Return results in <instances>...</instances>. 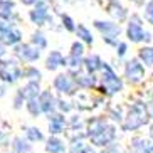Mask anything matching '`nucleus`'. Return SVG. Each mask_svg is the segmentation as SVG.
I'll return each mask as SVG.
<instances>
[{
	"mask_svg": "<svg viewBox=\"0 0 153 153\" xmlns=\"http://www.w3.org/2000/svg\"><path fill=\"white\" fill-rule=\"evenodd\" d=\"M106 9H108V14L111 15L113 19H116L118 22H123L126 17H128V10L123 7L118 0H114V2H111V4L106 5Z\"/></svg>",
	"mask_w": 153,
	"mask_h": 153,
	"instance_id": "19",
	"label": "nucleus"
},
{
	"mask_svg": "<svg viewBox=\"0 0 153 153\" xmlns=\"http://www.w3.org/2000/svg\"><path fill=\"white\" fill-rule=\"evenodd\" d=\"M152 118H150V104L145 101H135L130 104V108L125 114V121L121 125V130L125 133L131 131H138L143 126L150 125Z\"/></svg>",
	"mask_w": 153,
	"mask_h": 153,
	"instance_id": "1",
	"label": "nucleus"
},
{
	"mask_svg": "<svg viewBox=\"0 0 153 153\" xmlns=\"http://www.w3.org/2000/svg\"><path fill=\"white\" fill-rule=\"evenodd\" d=\"M71 74L74 76L79 89H98L99 77L96 74H89L84 69H81V71H77V72H71Z\"/></svg>",
	"mask_w": 153,
	"mask_h": 153,
	"instance_id": "12",
	"label": "nucleus"
},
{
	"mask_svg": "<svg viewBox=\"0 0 153 153\" xmlns=\"http://www.w3.org/2000/svg\"><path fill=\"white\" fill-rule=\"evenodd\" d=\"M39 103H41V108H42V113L45 116H49L52 113L57 111V103L59 99L54 96V93L51 89H42L41 96H39Z\"/></svg>",
	"mask_w": 153,
	"mask_h": 153,
	"instance_id": "14",
	"label": "nucleus"
},
{
	"mask_svg": "<svg viewBox=\"0 0 153 153\" xmlns=\"http://www.w3.org/2000/svg\"><path fill=\"white\" fill-rule=\"evenodd\" d=\"M24 77H27L29 81H36V82H41L42 79V72L39 71L37 68H34V66H27V68L24 69L22 72Z\"/></svg>",
	"mask_w": 153,
	"mask_h": 153,
	"instance_id": "29",
	"label": "nucleus"
},
{
	"mask_svg": "<svg viewBox=\"0 0 153 153\" xmlns=\"http://www.w3.org/2000/svg\"><path fill=\"white\" fill-rule=\"evenodd\" d=\"M116 138H118V128H116V125H113V123L109 121L99 133L89 136L88 140H89V143L93 145L94 148L103 150V148H106V146H109V145L116 143Z\"/></svg>",
	"mask_w": 153,
	"mask_h": 153,
	"instance_id": "5",
	"label": "nucleus"
},
{
	"mask_svg": "<svg viewBox=\"0 0 153 153\" xmlns=\"http://www.w3.org/2000/svg\"><path fill=\"white\" fill-rule=\"evenodd\" d=\"M61 20H62V27L66 29L68 32H76V29H77V24L74 22V19H72L71 15H68V14H62V15H61Z\"/></svg>",
	"mask_w": 153,
	"mask_h": 153,
	"instance_id": "32",
	"label": "nucleus"
},
{
	"mask_svg": "<svg viewBox=\"0 0 153 153\" xmlns=\"http://www.w3.org/2000/svg\"><path fill=\"white\" fill-rule=\"evenodd\" d=\"M24 69L19 68L17 61H2L0 62V79L9 84H14L17 82L20 77H22Z\"/></svg>",
	"mask_w": 153,
	"mask_h": 153,
	"instance_id": "9",
	"label": "nucleus"
},
{
	"mask_svg": "<svg viewBox=\"0 0 153 153\" xmlns=\"http://www.w3.org/2000/svg\"><path fill=\"white\" fill-rule=\"evenodd\" d=\"M12 150L14 153H30L32 152V145L27 138H22V136H15L14 141H12Z\"/></svg>",
	"mask_w": 153,
	"mask_h": 153,
	"instance_id": "24",
	"label": "nucleus"
},
{
	"mask_svg": "<svg viewBox=\"0 0 153 153\" xmlns=\"http://www.w3.org/2000/svg\"><path fill=\"white\" fill-rule=\"evenodd\" d=\"M66 66V57L59 51H51L47 59H45V69L47 71H57L59 68Z\"/></svg>",
	"mask_w": 153,
	"mask_h": 153,
	"instance_id": "18",
	"label": "nucleus"
},
{
	"mask_svg": "<svg viewBox=\"0 0 153 153\" xmlns=\"http://www.w3.org/2000/svg\"><path fill=\"white\" fill-rule=\"evenodd\" d=\"M25 109H27L29 114L34 116V118L44 114V113H42V108H41V103H39V98H37V99H30V101H25Z\"/></svg>",
	"mask_w": 153,
	"mask_h": 153,
	"instance_id": "28",
	"label": "nucleus"
},
{
	"mask_svg": "<svg viewBox=\"0 0 153 153\" xmlns=\"http://www.w3.org/2000/svg\"><path fill=\"white\" fill-rule=\"evenodd\" d=\"M15 54L22 59L24 62L30 64V62L39 61V57H41V49H37L36 45H32L30 42H29V44L17 45V47H15Z\"/></svg>",
	"mask_w": 153,
	"mask_h": 153,
	"instance_id": "15",
	"label": "nucleus"
},
{
	"mask_svg": "<svg viewBox=\"0 0 153 153\" xmlns=\"http://www.w3.org/2000/svg\"><path fill=\"white\" fill-rule=\"evenodd\" d=\"M123 89H125V79L118 76V72L108 62H104L103 69L99 72V94L104 96V98H113V96L120 94Z\"/></svg>",
	"mask_w": 153,
	"mask_h": 153,
	"instance_id": "2",
	"label": "nucleus"
},
{
	"mask_svg": "<svg viewBox=\"0 0 153 153\" xmlns=\"http://www.w3.org/2000/svg\"><path fill=\"white\" fill-rule=\"evenodd\" d=\"M4 94H5V88H4V86H0V98H2Z\"/></svg>",
	"mask_w": 153,
	"mask_h": 153,
	"instance_id": "41",
	"label": "nucleus"
},
{
	"mask_svg": "<svg viewBox=\"0 0 153 153\" xmlns=\"http://www.w3.org/2000/svg\"><path fill=\"white\" fill-rule=\"evenodd\" d=\"M5 52H7V51H5V45L2 44V42H0V57H4Z\"/></svg>",
	"mask_w": 153,
	"mask_h": 153,
	"instance_id": "39",
	"label": "nucleus"
},
{
	"mask_svg": "<svg viewBox=\"0 0 153 153\" xmlns=\"http://www.w3.org/2000/svg\"><path fill=\"white\" fill-rule=\"evenodd\" d=\"M25 138L30 141V143H41L44 141V133H42L37 126H27L25 128Z\"/></svg>",
	"mask_w": 153,
	"mask_h": 153,
	"instance_id": "26",
	"label": "nucleus"
},
{
	"mask_svg": "<svg viewBox=\"0 0 153 153\" xmlns=\"http://www.w3.org/2000/svg\"><path fill=\"white\" fill-rule=\"evenodd\" d=\"M2 138H4V133H2V131H0V141H2Z\"/></svg>",
	"mask_w": 153,
	"mask_h": 153,
	"instance_id": "43",
	"label": "nucleus"
},
{
	"mask_svg": "<svg viewBox=\"0 0 153 153\" xmlns=\"http://www.w3.org/2000/svg\"><path fill=\"white\" fill-rule=\"evenodd\" d=\"M19 94L22 96L25 101H30V99H37L41 96L42 89H41V82H36V81H27V84L20 88L17 91Z\"/></svg>",
	"mask_w": 153,
	"mask_h": 153,
	"instance_id": "16",
	"label": "nucleus"
},
{
	"mask_svg": "<svg viewBox=\"0 0 153 153\" xmlns=\"http://www.w3.org/2000/svg\"><path fill=\"white\" fill-rule=\"evenodd\" d=\"M76 36H77V41H81L82 44L93 45V42H94V37H93V34H91V30H89L88 27H86L84 24H77Z\"/></svg>",
	"mask_w": 153,
	"mask_h": 153,
	"instance_id": "25",
	"label": "nucleus"
},
{
	"mask_svg": "<svg viewBox=\"0 0 153 153\" xmlns=\"http://www.w3.org/2000/svg\"><path fill=\"white\" fill-rule=\"evenodd\" d=\"M146 76V68H145L138 57L128 59L123 64V79L131 86H138L145 81Z\"/></svg>",
	"mask_w": 153,
	"mask_h": 153,
	"instance_id": "4",
	"label": "nucleus"
},
{
	"mask_svg": "<svg viewBox=\"0 0 153 153\" xmlns=\"http://www.w3.org/2000/svg\"><path fill=\"white\" fill-rule=\"evenodd\" d=\"M145 30L143 27V19L140 15L133 14L130 19H128V25H126V37L131 44H141L145 42Z\"/></svg>",
	"mask_w": 153,
	"mask_h": 153,
	"instance_id": "6",
	"label": "nucleus"
},
{
	"mask_svg": "<svg viewBox=\"0 0 153 153\" xmlns=\"http://www.w3.org/2000/svg\"><path fill=\"white\" fill-rule=\"evenodd\" d=\"M22 41V32L15 29L10 22L0 19V42L4 45H19Z\"/></svg>",
	"mask_w": 153,
	"mask_h": 153,
	"instance_id": "8",
	"label": "nucleus"
},
{
	"mask_svg": "<svg viewBox=\"0 0 153 153\" xmlns=\"http://www.w3.org/2000/svg\"><path fill=\"white\" fill-rule=\"evenodd\" d=\"M136 57L141 61L145 68H153V45H143L138 49V56Z\"/></svg>",
	"mask_w": 153,
	"mask_h": 153,
	"instance_id": "21",
	"label": "nucleus"
},
{
	"mask_svg": "<svg viewBox=\"0 0 153 153\" xmlns=\"http://www.w3.org/2000/svg\"><path fill=\"white\" fill-rule=\"evenodd\" d=\"M150 104H153V91H152V94H150Z\"/></svg>",
	"mask_w": 153,
	"mask_h": 153,
	"instance_id": "42",
	"label": "nucleus"
},
{
	"mask_svg": "<svg viewBox=\"0 0 153 153\" xmlns=\"http://www.w3.org/2000/svg\"><path fill=\"white\" fill-rule=\"evenodd\" d=\"M143 19H145L148 24H152V25H153V0H150V2H146V4H145Z\"/></svg>",
	"mask_w": 153,
	"mask_h": 153,
	"instance_id": "33",
	"label": "nucleus"
},
{
	"mask_svg": "<svg viewBox=\"0 0 153 153\" xmlns=\"http://www.w3.org/2000/svg\"><path fill=\"white\" fill-rule=\"evenodd\" d=\"M128 54V42H120L118 44V47H116V56H118V59H123L125 56Z\"/></svg>",
	"mask_w": 153,
	"mask_h": 153,
	"instance_id": "35",
	"label": "nucleus"
},
{
	"mask_svg": "<svg viewBox=\"0 0 153 153\" xmlns=\"http://www.w3.org/2000/svg\"><path fill=\"white\" fill-rule=\"evenodd\" d=\"M24 101H25V99H24L22 96L17 93V94H15V98H14V108L15 109H20V108H22V104H24Z\"/></svg>",
	"mask_w": 153,
	"mask_h": 153,
	"instance_id": "37",
	"label": "nucleus"
},
{
	"mask_svg": "<svg viewBox=\"0 0 153 153\" xmlns=\"http://www.w3.org/2000/svg\"><path fill=\"white\" fill-rule=\"evenodd\" d=\"M52 88L54 91H57L59 94L64 96H72L76 94V91L79 89L76 84V79L71 72H62V74H57L52 81Z\"/></svg>",
	"mask_w": 153,
	"mask_h": 153,
	"instance_id": "7",
	"label": "nucleus"
},
{
	"mask_svg": "<svg viewBox=\"0 0 153 153\" xmlns=\"http://www.w3.org/2000/svg\"><path fill=\"white\" fill-rule=\"evenodd\" d=\"M20 2H22L24 5H36L39 0H20Z\"/></svg>",
	"mask_w": 153,
	"mask_h": 153,
	"instance_id": "38",
	"label": "nucleus"
},
{
	"mask_svg": "<svg viewBox=\"0 0 153 153\" xmlns=\"http://www.w3.org/2000/svg\"><path fill=\"white\" fill-rule=\"evenodd\" d=\"M30 44L32 45H36L37 49H45L47 47V39H45V36L42 34L41 30H37V32H34L32 34V37H30Z\"/></svg>",
	"mask_w": 153,
	"mask_h": 153,
	"instance_id": "30",
	"label": "nucleus"
},
{
	"mask_svg": "<svg viewBox=\"0 0 153 153\" xmlns=\"http://www.w3.org/2000/svg\"><path fill=\"white\" fill-rule=\"evenodd\" d=\"M15 17V5L12 0H4L0 2V19L9 22L10 19Z\"/></svg>",
	"mask_w": 153,
	"mask_h": 153,
	"instance_id": "22",
	"label": "nucleus"
},
{
	"mask_svg": "<svg viewBox=\"0 0 153 153\" xmlns=\"http://www.w3.org/2000/svg\"><path fill=\"white\" fill-rule=\"evenodd\" d=\"M45 152L47 153H68L66 143L59 136H49V140L45 141Z\"/></svg>",
	"mask_w": 153,
	"mask_h": 153,
	"instance_id": "20",
	"label": "nucleus"
},
{
	"mask_svg": "<svg viewBox=\"0 0 153 153\" xmlns=\"http://www.w3.org/2000/svg\"><path fill=\"white\" fill-rule=\"evenodd\" d=\"M130 153H153V138L152 136H141L136 135L130 140L128 145Z\"/></svg>",
	"mask_w": 153,
	"mask_h": 153,
	"instance_id": "10",
	"label": "nucleus"
},
{
	"mask_svg": "<svg viewBox=\"0 0 153 153\" xmlns=\"http://www.w3.org/2000/svg\"><path fill=\"white\" fill-rule=\"evenodd\" d=\"M93 25L101 34L104 44H108V45H111V47L116 49L118 44L121 42L118 39V37L121 36V25L118 22H113V20H94Z\"/></svg>",
	"mask_w": 153,
	"mask_h": 153,
	"instance_id": "3",
	"label": "nucleus"
},
{
	"mask_svg": "<svg viewBox=\"0 0 153 153\" xmlns=\"http://www.w3.org/2000/svg\"><path fill=\"white\" fill-rule=\"evenodd\" d=\"M125 114L126 113H123V108H120V106H109L108 113H106V118H108L113 125L121 126L123 121H125Z\"/></svg>",
	"mask_w": 153,
	"mask_h": 153,
	"instance_id": "23",
	"label": "nucleus"
},
{
	"mask_svg": "<svg viewBox=\"0 0 153 153\" xmlns=\"http://www.w3.org/2000/svg\"><path fill=\"white\" fill-rule=\"evenodd\" d=\"M47 120H49V133H51V136L62 135L64 131H66V128H68V118H66V114H62V113H59V111L49 114Z\"/></svg>",
	"mask_w": 153,
	"mask_h": 153,
	"instance_id": "13",
	"label": "nucleus"
},
{
	"mask_svg": "<svg viewBox=\"0 0 153 153\" xmlns=\"http://www.w3.org/2000/svg\"><path fill=\"white\" fill-rule=\"evenodd\" d=\"M89 145L86 140H74L71 141L68 148V153H88V148H89Z\"/></svg>",
	"mask_w": 153,
	"mask_h": 153,
	"instance_id": "27",
	"label": "nucleus"
},
{
	"mask_svg": "<svg viewBox=\"0 0 153 153\" xmlns=\"http://www.w3.org/2000/svg\"><path fill=\"white\" fill-rule=\"evenodd\" d=\"M103 2V0H101ZM104 2H108V4H111V2H114V0H104Z\"/></svg>",
	"mask_w": 153,
	"mask_h": 153,
	"instance_id": "44",
	"label": "nucleus"
},
{
	"mask_svg": "<svg viewBox=\"0 0 153 153\" xmlns=\"http://www.w3.org/2000/svg\"><path fill=\"white\" fill-rule=\"evenodd\" d=\"M150 118H152V123H153V104H150Z\"/></svg>",
	"mask_w": 153,
	"mask_h": 153,
	"instance_id": "40",
	"label": "nucleus"
},
{
	"mask_svg": "<svg viewBox=\"0 0 153 153\" xmlns=\"http://www.w3.org/2000/svg\"><path fill=\"white\" fill-rule=\"evenodd\" d=\"M29 17H30L32 24L36 25H44L45 22L51 20V15H49V5L45 0H39L36 5H34V10L29 12Z\"/></svg>",
	"mask_w": 153,
	"mask_h": 153,
	"instance_id": "11",
	"label": "nucleus"
},
{
	"mask_svg": "<svg viewBox=\"0 0 153 153\" xmlns=\"http://www.w3.org/2000/svg\"><path fill=\"white\" fill-rule=\"evenodd\" d=\"M86 44H82L81 41H74L71 44V52L69 56H74V57H86Z\"/></svg>",
	"mask_w": 153,
	"mask_h": 153,
	"instance_id": "31",
	"label": "nucleus"
},
{
	"mask_svg": "<svg viewBox=\"0 0 153 153\" xmlns=\"http://www.w3.org/2000/svg\"><path fill=\"white\" fill-rule=\"evenodd\" d=\"M72 109H74V104L69 103V101H64V99H59L57 103V111L62 113V114H68V113H71Z\"/></svg>",
	"mask_w": 153,
	"mask_h": 153,
	"instance_id": "34",
	"label": "nucleus"
},
{
	"mask_svg": "<svg viewBox=\"0 0 153 153\" xmlns=\"http://www.w3.org/2000/svg\"><path fill=\"white\" fill-rule=\"evenodd\" d=\"M99 153H121V150H120V145L118 143H113L109 146H106V148L99 150Z\"/></svg>",
	"mask_w": 153,
	"mask_h": 153,
	"instance_id": "36",
	"label": "nucleus"
},
{
	"mask_svg": "<svg viewBox=\"0 0 153 153\" xmlns=\"http://www.w3.org/2000/svg\"><path fill=\"white\" fill-rule=\"evenodd\" d=\"M103 66H104V61L98 54H89L84 57V71L89 72V74H98V72H101Z\"/></svg>",
	"mask_w": 153,
	"mask_h": 153,
	"instance_id": "17",
	"label": "nucleus"
},
{
	"mask_svg": "<svg viewBox=\"0 0 153 153\" xmlns=\"http://www.w3.org/2000/svg\"><path fill=\"white\" fill-rule=\"evenodd\" d=\"M131 2H140V0H131Z\"/></svg>",
	"mask_w": 153,
	"mask_h": 153,
	"instance_id": "45",
	"label": "nucleus"
}]
</instances>
